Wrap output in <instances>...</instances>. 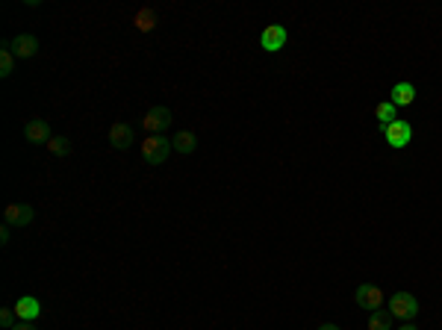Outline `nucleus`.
<instances>
[{"instance_id":"obj_1","label":"nucleus","mask_w":442,"mask_h":330,"mask_svg":"<svg viewBox=\"0 0 442 330\" xmlns=\"http://www.w3.org/2000/svg\"><path fill=\"white\" fill-rule=\"evenodd\" d=\"M171 151H174L171 148V139H165V136H147L142 142V160L147 165H163L168 160Z\"/></svg>"},{"instance_id":"obj_2","label":"nucleus","mask_w":442,"mask_h":330,"mask_svg":"<svg viewBox=\"0 0 442 330\" xmlns=\"http://www.w3.org/2000/svg\"><path fill=\"white\" fill-rule=\"evenodd\" d=\"M392 313V319H401V322H413L419 315V301L416 295H410V292H395L390 298V307H386Z\"/></svg>"},{"instance_id":"obj_3","label":"nucleus","mask_w":442,"mask_h":330,"mask_svg":"<svg viewBox=\"0 0 442 330\" xmlns=\"http://www.w3.org/2000/svg\"><path fill=\"white\" fill-rule=\"evenodd\" d=\"M171 110L168 107H151L145 112V118H142V127L147 130L151 136H163V130H168L171 127Z\"/></svg>"},{"instance_id":"obj_4","label":"nucleus","mask_w":442,"mask_h":330,"mask_svg":"<svg viewBox=\"0 0 442 330\" xmlns=\"http://www.w3.org/2000/svg\"><path fill=\"white\" fill-rule=\"evenodd\" d=\"M383 136L392 148H407V144L413 142V124L404 121V118H398V121H392L390 127H383Z\"/></svg>"},{"instance_id":"obj_5","label":"nucleus","mask_w":442,"mask_h":330,"mask_svg":"<svg viewBox=\"0 0 442 330\" xmlns=\"http://www.w3.org/2000/svg\"><path fill=\"white\" fill-rule=\"evenodd\" d=\"M33 218H36V213L30 204H6L3 207V224H9V227H27Z\"/></svg>"},{"instance_id":"obj_6","label":"nucleus","mask_w":442,"mask_h":330,"mask_svg":"<svg viewBox=\"0 0 442 330\" xmlns=\"http://www.w3.org/2000/svg\"><path fill=\"white\" fill-rule=\"evenodd\" d=\"M354 301H357V307H363V310L374 313V310H381V307H383V292H381L378 286L363 283V286H357Z\"/></svg>"},{"instance_id":"obj_7","label":"nucleus","mask_w":442,"mask_h":330,"mask_svg":"<svg viewBox=\"0 0 442 330\" xmlns=\"http://www.w3.org/2000/svg\"><path fill=\"white\" fill-rule=\"evenodd\" d=\"M286 30L280 27V24H269L263 33H260V47L263 50H269V54H277V50H283V45H286Z\"/></svg>"},{"instance_id":"obj_8","label":"nucleus","mask_w":442,"mask_h":330,"mask_svg":"<svg viewBox=\"0 0 442 330\" xmlns=\"http://www.w3.org/2000/svg\"><path fill=\"white\" fill-rule=\"evenodd\" d=\"M24 139L30 144H45V148H47V142L53 139L50 136V124L45 121V118H30V121L24 124Z\"/></svg>"},{"instance_id":"obj_9","label":"nucleus","mask_w":442,"mask_h":330,"mask_svg":"<svg viewBox=\"0 0 442 330\" xmlns=\"http://www.w3.org/2000/svg\"><path fill=\"white\" fill-rule=\"evenodd\" d=\"M38 38L30 36V33H24V36H15V38H9V50L15 54L18 59H33L38 54Z\"/></svg>"},{"instance_id":"obj_10","label":"nucleus","mask_w":442,"mask_h":330,"mask_svg":"<svg viewBox=\"0 0 442 330\" xmlns=\"http://www.w3.org/2000/svg\"><path fill=\"white\" fill-rule=\"evenodd\" d=\"M133 142H136V133H133V127L127 121H115L110 127V144L115 151H127Z\"/></svg>"},{"instance_id":"obj_11","label":"nucleus","mask_w":442,"mask_h":330,"mask_svg":"<svg viewBox=\"0 0 442 330\" xmlns=\"http://www.w3.org/2000/svg\"><path fill=\"white\" fill-rule=\"evenodd\" d=\"M15 315H18V322H36L38 315H42V303H38V298H33V295H27V298H21L15 307Z\"/></svg>"},{"instance_id":"obj_12","label":"nucleus","mask_w":442,"mask_h":330,"mask_svg":"<svg viewBox=\"0 0 442 330\" xmlns=\"http://www.w3.org/2000/svg\"><path fill=\"white\" fill-rule=\"evenodd\" d=\"M156 24H159V12L151 9V6L139 9L136 15H133V27H136L139 33H154V30H156Z\"/></svg>"},{"instance_id":"obj_13","label":"nucleus","mask_w":442,"mask_h":330,"mask_svg":"<svg viewBox=\"0 0 442 330\" xmlns=\"http://www.w3.org/2000/svg\"><path fill=\"white\" fill-rule=\"evenodd\" d=\"M171 148L177 151V153H183V156H189L198 148V136L192 133V130H180V133L171 139Z\"/></svg>"},{"instance_id":"obj_14","label":"nucleus","mask_w":442,"mask_h":330,"mask_svg":"<svg viewBox=\"0 0 442 330\" xmlns=\"http://www.w3.org/2000/svg\"><path fill=\"white\" fill-rule=\"evenodd\" d=\"M416 100V86L413 83H395L392 86V103L395 107H410Z\"/></svg>"},{"instance_id":"obj_15","label":"nucleus","mask_w":442,"mask_h":330,"mask_svg":"<svg viewBox=\"0 0 442 330\" xmlns=\"http://www.w3.org/2000/svg\"><path fill=\"white\" fill-rule=\"evenodd\" d=\"M392 327V313L390 310H374L369 313V330H390Z\"/></svg>"},{"instance_id":"obj_16","label":"nucleus","mask_w":442,"mask_h":330,"mask_svg":"<svg viewBox=\"0 0 442 330\" xmlns=\"http://www.w3.org/2000/svg\"><path fill=\"white\" fill-rule=\"evenodd\" d=\"M395 103L392 100H386V103H378V110H374V118L381 121V127H390L392 121H398V115H395Z\"/></svg>"},{"instance_id":"obj_17","label":"nucleus","mask_w":442,"mask_h":330,"mask_svg":"<svg viewBox=\"0 0 442 330\" xmlns=\"http://www.w3.org/2000/svg\"><path fill=\"white\" fill-rule=\"evenodd\" d=\"M15 71V54L9 50V42L0 45V77H12Z\"/></svg>"},{"instance_id":"obj_18","label":"nucleus","mask_w":442,"mask_h":330,"mask_svg":"<svg viewBox=\"0 0 442 330\" xmlns=\"http://www.w3.org/2000/svg\"><path fill=\"white\" fill-rule=\"evenodd\" d=\"M47 151H50L53 156H68V153H71V142L65 139V136H53V139L47 142Z\"/></svg>"},{"instance_id":"obj_19","label":"nucleus","mask_w":442,"mask_h":330,"mask_svg":"<svg viewBox=\"0 0 442 330\" xmlns=\"http://www.w3.org/2000/svg\"><path fill=\"white\" fill-rule=\"evenodd\" d=\"M0 324H3L6 330L15 327V324H18V322H15V310H9V307H6V310H0Z\"/></svg>"},{"instance_id":"obj_20","label":"nucleus","mask_w":442,"mask_h":330,"mask_svg":"<svg viewBox=\"0 0 442 330\" xmlns=\"http://www.w3.org/2000/svg\"><path fill=\"white\" fill-rule=\"evenodd\" d=\"M9 230H12L9 224H3V227H0V245H6V242H9Z\"/></svg>"},{"instance_id":"obj_21","label":"nucleus","mask_w":442,"mask_h":330,"mask_svg":"<svg viewBox=\"0 0 442 330\" xmlns=\"http://www.w3.org/2000/svg\"><path fill=\"white\" fill-rule=\"evenodd\" d=\"M12 330H38V327H36L33 322H18V324L12 327Z\"/></svg>"},{"instance_id":"obj_22","label":"nucleus","mask_w":442,"mask_h":330,"mask_svg":"<svg viewBox=\"0 0 442 330\" xmlns=\"http://www.w3.org/2000/svg\"><path fill=\"white\" fill-rule=\"evenodd\" d=\"M318 330H339V327H337V324H321Z\"/></svg>"},{"instance_id":"obj_23","label":"nucleus","mask_w":442,"mask_h":330,"mask_svg":"<svg viewBox=\"0 0 442 330\" xmlns=\"http://www.w3.org/2000/svg\"><path fill=\"white\" fill-rule=\"evenodd\" d=\"M398 330H419V327H413V324H410V322H407V324H404V327H398Z\"/></svg>"}]
</instances>
